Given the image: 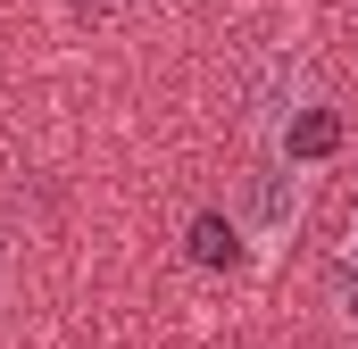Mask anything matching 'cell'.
<instances>
[{
	"instance_id": "cell-1",
	"label": "cell",
	"mask_w": 358,
	"mask_h": 349,
	"mask_svg": "<svg viewBox=\"0 0 358 349\" xmlns=\"http://www.w3.org/2000/svg\"><path fill=\"white\" fill-rule=\"evenodd\" d=\"M250 216H259V233H283V225L300 216V191L283 183V167H267L259 183H250Z\"/></svg>"
},
{
	"instance_id": "cell-2",
	"label": "cell",
	"mask_w": 358,
	"mask_h": 349,
	"mask_svg": "<svg viewBox=\"0 0 358 349\" xmlns=\"http://www.w3.org/2000/svg\"><path fill=\"white\" fill-rule=\"evenodd\" d=\"M334 299H342V316H358V250L334 258Z\"/></svg>"
}]
</instances>
